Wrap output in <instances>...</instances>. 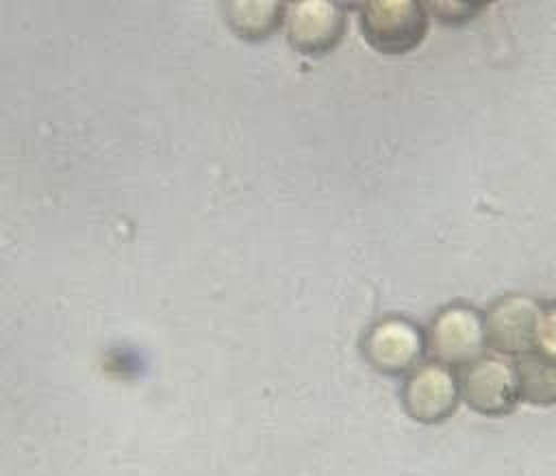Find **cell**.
Instances as JSON below:
<instances>
[{
	"instance_id": "cell-1",
	"label": "cell",
	"mask_w": 556,
	"mask_h": 476,
	"mask_svg": "<svg viewBox=\"0 0 556 476\" xmlns=\"http://www.w3.org/2000/svg\"><path fill=\"white\" fill-rule=\"evenodd\" d=\"M486 346L506 356H554V306L526 293H504L482 313Z\"/></svg>"
},
{
	"instance_id": "cell-3",
	"label": "cell",
	"mask_w": 556,
	"mask_h": 476,
	"mask_svg": "<svg viewBox=\"0 0 556 476\" xmlns=\"http://www.w3.org/2000/svg\"><path fill=\"white\" fill-rule=\"evenodd\" d=\"M426 350L447 367H465L486 350L482 313L467 302L443 304L430 320Z\"/></svg>"
},
{
	"instance_id": "cell-9",
	"label": "cell",
	"mask_w": 556,
	"mask_h": 476,
	"mask_svg": "<svg viewBox=\"0 0 556 476\" xmlns=\"http://www.w3.org/2000/svg\"><path fill=\"white\" fill-rule=\"evenodd\" d=\"M519 400L530 404L549 406L556 398V372L554 356H545L539 352H528L517 356L515 361Z\"/></svg>"
},
{
	"instance_id": "cell-8",
	"label": "cell",
	"mask_w": 556,
	"mask_h": 476,
	"mask_svg": "<svg viewBox=\"0 0 556 476\" xmlns=\"http://www.w3.org/2000/svg\"><path fill=\"white\" fill-rule=\"evenodd\" d=\"M224 20L239 39L265 41L285 22V4L274 0H232L224 4Z\"/></svg>"
},
{
	"instance_id": "cell-10",
	"label": "cell",
	"mask_w": 556,
	"mask_h": 476,
	"mask_svg": "<svg viewBox=\"0 0 556 476\" xmlns=\"http://www.w3.org/2000/svg\"><path fill=\"white\" fill-rule=\"evenodd\" d=\"M426 11H432L439 22L443 24H465L476 17V13L482 9V4H469V2H428L424 4Z\"/></svg>"
},
{
	"instance_id": "cell-2",
	"label": "cell",
	"mask_w": 556,
	"mask_h": 476,
	"mask_svg": "<svg viewBox=\"0 0 556 476\" xmlns=\"http://www.w3.org/2000/svg\"><path fill=\"white\" fill-rule=\"evenodd\" d=\"M356 9L365 41L382 54H406L415 50L428 33V11L419 2H365Z\"/></svg>"
},
{
	"instance_id": "cell-4",
	"label": "cell",
	"mask_w": 556,
	"mask_h": 476,
	"mask_svg": "<svg viewBox=\"0 0 556 476\" xmlns=\"http://www.w3.org/2000/svg\"><path fill=\"white\" fill-rule=\"evenodd\" d=\"M361 352L376 372L406 376L426 354V333L404 315H384L365 330Z\"/></svg>"
},
{
	"instance_id": "cell-6",
	"label": "cell",
	"mask_w": 556,
	"mask_h": 476,
	"mask_svg": "<svg viewBox=\"0 0 556 476\" xmlns=\"http://www.w3.org/2000/svg\"><path fill=\"white\" fill-rule=\"evenodd\" d=\"M400 400L408 417L421 424H441L458 409L456 372L437 361L419 363L402 383Z\"/></svg>"
},
{
	"instance_id": "cell-5",
	"label": "cell",
	"mask_w": 556,
	"mask_h": 476,
	"mask_svg": "<svg viewBox=\"0 0 556 476\" xmlns=\"http://www.w3.org/2000/svg\"><path fill=\"white\" fill-rule=\"evenodd\" d=\"M465 404L486 417L508 415L519 404L515 363L500 354H482L456 374Z\"/></svg>"
},
{
	"instance_id": "cell-7",
	"label": "cell",
	"mask_w": 556,
	"mask_h": 476,
	"mask_svg": "<svg viewBox=\"0 0 556 476\" xmlns=\"http://www.w3.org/2000/svg\"><path fill=\"white\" fill-rule=\"evenodd\" d=\"M285 26L287 39L298 52L321 57L339 46L345 33V9L330 0L285 4Z\"/></svg>"
}]
</instances>
